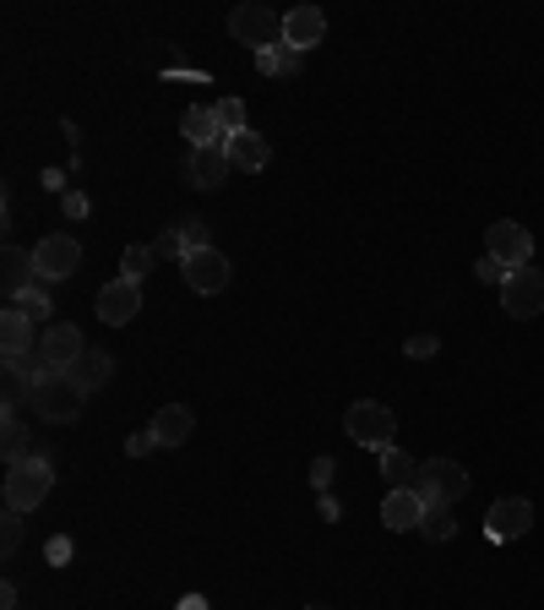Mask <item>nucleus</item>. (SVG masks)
<instances>
[{
  "instance_id": "obj_1",
  "label": "nucleus",
  "mask_w": 544,
  "mask_h": 610,
  "mask_svg": "<svg viewBox=\"0 0 544 610\" xmlns=\"http://www.w3.org/2000/svg\"><path fill=\"white\" fill-rule=\"evenodd\" d=\"M83 403H88V393L77 387L72 371H50V376H39V387H34V414L50 420V425H72V420L83 414Z\"/></svg>"
},
{
  "instance_id": "obj_2",
  "label": "nucleus",
  "mask_w": 544,
  "mask_h": 610,
  "mask_svg": "<svg viewBox=\"0 0 544 610\" xmlns=\"http://www.w3.org/2000/svg\"><path fill=\"white\" fill-rule=\"evenodd\" d=\"M50 490H55V469H50L45 452H34V458H23V463L7 469V507L12 512H34Z\"/></svg>"
},
{
  "instance_id": "obj_3",
  "label": "nucleus",
  "mask_w": 544,
  "mask_h": 610,
  "mask_svg": "<svg viewBox=\"0 0 544 610\" xmlns=\"http://www.w3.org/2000/svg\"><path fill=\"white\" fill-rule=\"evenodd\" d=\"M343 431L359 441V447H370V452H381V447H397L392 436H397V414L387 409V403H376V398H359V403H349V414H343Z\"/></svg>"
},
{
  "instance_id": "obj_4",
  "label": "nucleus",
  "mask_w": 544,
  "mask_h": 610,
  "mask_svg": "<svg viewBox=\"0 0 544 610\" xmlns=\"http://www.w3.org/2000/svg\"><path fill=\"white\" fill-rule=\"evenodd\" d=\"M468 485H473V480H468V469H463L457 458H425V463H419V485H414V490H419L430 507H452V501H463V496H468Z\"/></svg>"
},
{
  "instance_id": "obj_5",
  "label": "nucleus",
  "mask_w": 544,
  "mask_h": 610,
  "mask_svg": "<svg viewBox=\"0 0 544 610\" xmlns=\"http://www.w3.org/2000/svg\"><path fill=\"white\" fill-rule=\"evenodd\" d=\"M229 34H235V45H251L262 55V50L283 45V17L267 12V7H235L229 12Z\"/></svg>"
},
{
  "instance_id": "obj_6",
  "label": "nucleus",
  "mask_w": 544,
  "mask_h": 610,
  "mask_svg": "<svg viewBox=\"0 0 544 610\" xmlns=\"http://www.w3.org/2000/svg\"><path fill=\"white\" fill-rule=\"evenodd\" d=\"M501 306H506V316H517V322L539 316V311H544V273H539V267H511L506 284H501Z\"/></svg>"
},
{
  "instance_id": "obj_7",
  "label": "nucleus",
  "mask_w": 544,
  "mask_h": 610,
  "mask_svg": "<svg viewBox=\"0 0 544 610\" xmlns=\"http://www.w3.org/2000/svg\"><path fill=\"white\" fill-rule=\"evenodd\" d=\"M484 257H495L506 273H511V267H528V257H533V235H528L522 224H511V219H495V224L484 229Z\"/></svg>"
},
{
  "instance_id": "obj_8",
  "label": "nucleus",
  "mask_w": 544,
  "mask_h": 610,
  "mask_svg": "<svg viewBox=\"0 0 544 610\" xmlns=\"http://www.w3.org/2000/svg\"><path fill=\"white\" fill-rule=\"evenodd\" d=\"M533 528V501H522V496H501L490 512H484V534L495 539V545H511V539H522Z\"/></svg>"
},
{
  "instance_id": "obj_9",
  "label": "nucleus",
  "mask_w": 544,
  "mask_h": 610,
  "mask_svg": "<svg viewBox=\"0 0 544 610\" xmlns=\"http://www.w3.org/2000/svg\"><path fill=\"white\" fill-rule=\"evenodd\" d=\"M34 257H39V278H45V284H61V278H72V273L83 267V246H77L72 235H45V240L34 246Z\"/></svg>"
},
{
  "instance_id": "obj_10",
  "label": "nucleus",
  "mask_w": 544,
  "mask_h": 610,
  "mask_svg": "<svg viewBox=\"0 0 544 610\" xmlns=\"http://www.w3.org/2000/svg\"><path fill=\"white\" fill-rule=\"evenodd\" d=\"M83 333L72 327V322H50L45 333H39V360H45V371H72L77 360H83Z\"/></svg>"
},
{
  "instance_id": "obj_11",
  "label": "nucleus",
  "mask_w": 544,
  "mask_h": 610,
  "mask_svg": "<svg viewBox=\"0 0 544 610\" xmlns=\"http://www.w3.org/2000/svg\"><path fill=\"white\" fill-rule=\"evenodd\" d=\"M180 267H186V284H191L197 295H224V289H229V262H224V251H218V246L191 251Z\"/></svg>"
},
{
  "instance_id": "obj_12",
  "label": "nucleus",
  "mask_w": 544,
  "mask_h": 610,
  "mask_svg": "<svg viewBox=\"0 0 544 610\" xmlns=\"http://www.w3.org/2000/svg\"><path fill=\"white\" fill-rule=\"evenodd\" d=\"M137 311H142V284H131V278H110V284L99 289V322L126 327Z\"/></svg>"
},
{
  "instance_id": "obj_13",
  "label": "nucleus",
  "mask_w": 544,
  "mask_h": 610,
  "mask_svg": "<svg viewBox=\"0 0 544 610\" xmlns=\"http://www.w3.org/2000/svg\"><path fill=\"white\" fill-rule=\"evenodd\" d=\"M0 284H7V295L17 300V295H28L34 284H45L39 278V257L34 251H23V246H7L0 251Z\"/></svg>"
},
{
  "instance_id": "obj_14",
  "label": "nucleus",
  "mask_w": 544,
  "mask_h": 610,
  "mask_svg": "<svg viewBox=\"0 0 544 610\" xmlns=\"http://www.w3.org/2000/svg\"><path fill=\"white\" fill-rule=\"evenodd\" d=\"M327 39V17H321V7H294L289 17H283V45L289 50H316Z\"/></svg>"
},
{
  "instance_id": "obj_15",
  "label": "nucleus",
  "mask_w": 544,
  "mask_h": 610,
  "mask_svg": "<svg viewBox=\"0 0 544 610\" xmlns=\"http://www.w3.org/2000/svg\"><path fill=\"white\" fill-rule=\"evenodd\" d=\"M425 512H430V501H425L419 490H387V501H381V523H387L392 534L419 528V523H425Z\"/></svg>"
},
{
  "instance_id": "obj_16",
  "label": "nucleus",
  "mask_w": 544,
  "mask_h": 610,
  "mask_svg": "<svg viewBox=\"0 0 544 610\" xmlns=\"http://www.w3.org/2000/svg\"><path fill=\"white\" fill-rule=\"evenodd\" d=\"M229 153L224 148H191V164H186V175H191V186H202V191H218L224 180H229Z\"/></svg>"
},
{
  "instance_id": "obj_17",
  "label": "nucleus",
  "mask_w": 544,
  "mask_h": 610,
  "mask_svg": "<svg viewBox=\"0 0 544 610\" xmlns=\"http://www.w3.org/2000/svg\"><path fill=\"white\" fill-rule=\"evenodd\" d=\"M180 132L191 137V148H224L229 137H224V126H218V110L213 104H191L186 110V121H180Z\"/></svg>"
},
{
  "instance_id": "obj_18",
  "label": "nucleus",
  "mask_w": 544,
  "mask_h": 610,
  "mask_svg": "<svg viewBox=\"0 0 544 610\" xmlns=\"http://www.w3.org/2000/svg\"><path fill=\"white\" fill-rule=\"evenodd\" d=\"M224 153H229V164H235V170H245V175L267 170V159H273V148H267V137H262V132H240V137H229V142H224Z\"/></svg>"
},
{
  "instance_id": "obj_19",
  "label": "nucleus",
  "mask_w": 544,
  "mask_h": 610,
  "mask_svg": "<svg viewBox=\"0 0 544 610\" xmlns=\"http://www.w3.org/2000/svg\"><path fill=\"white\" fill-rule=\"evenodd\" d=\"M0 344H7V360H23L34 354V316H23L17 306H7V316H0Z\"/></svg>"
},
{
  "instance_id": "obj_20",
  "label": "nucleus",
  "mask_w": 544,
  "mask_h": 610,
  "mask_svg": "<svg viewBox=\"0 0 544 610\" xmlns=\"http://www.w3.org/2000/svg\"><path fill=\"white\" fill-rule=\"evenodd\" d=\"M191 425H197V420H191L186 403H164V409L153 414V441H159V447H180V441L191 436Z\"/></svg>"
},
{
  "instance_id": "obj_21",
  "label": "nucleus",
  "mask_w": 544,
  "mask_h": 610,
  "mask_svg": "<svg viewBox=\"0 0 544 610\" xmlns=\"http://www.w3.org/2000/svg\"><path fill=\"white\" fill-rule=\"evenodd\" d=\"M34 387H39V376H28L17 360H7V376H0V403H7V414H17V403H34Z\"/></svg>"
},
{
  "instance_id": "obj_22",
  "label": "nucleus",
  "mask_w": 544,
  "mask_h": 610,
  "mask_svg": "<svg viewBox=\"0 0 544 610\" xmlns=\"http://www.w3.org/2000/svg\"><path fill=\"white\" fill-rule=\"evenodd\" d=\"M72 376H77V387H83V393H99V387L115 376V365H110V354H104V349H83V360L72 365Z\"/></svg>"
},
{
  "instance_id": "obj_23",
  "label": "nucleus",
  "mask_w": 544,
  "mask_h": 610,
  "mask_svg": "<svg viewBox=\"0 0 544 610\" xmlns=\"http://www.w3.org/2000/svg\"><path fill=\"white\" fill-rule=\"evenodd\" d=\"M381 480H392V490H414L419 485V463L403 447H381Z\"/></svg>"
},
{
  "instance_id": "obj_24",
  "label": "nucleus",
  "mask_w": 544,
  "mask_h": 610,
  "mask_svg": "<svg viewBox=\"0 0 544 610\" xmlns=\"http://www.w3.org/2000/svg\"><path fill=\"white\" fill-rule=\"evenodd\" d=\"M0 452H7V469L23 463V458H34V436H28V425L17 414H7V425H0Z\"/></svg>"
},
{
  "instance_id": "obj_25",
  "label": "nucleus",
  "mask_w": 544,
  "mask_h": 610,
  "mask_svg": "<svg viewBox=\"0 0 544 610\" xmlns=\"http://www.w3.org/2000/svg\"><path fill=\"white\" fill-rule=\"evenodd\" d=\"M300 66H305V55H300V50H289V45H278V50H262V55H256V72H262V77H300Z\"/></svg>"
},
{
  "instance_id": "obj_26",
  "label": "nucleus",
  "mask_w": 544,
  "mask_h": 610,
  "mask_svg": "<svg viewBox=\"0 0 544 610\" xmlns=\"http://www.w3.org/2000/svg\"><path fill=\"white\" fill-rule=\"evenodd\" d=\"M153 267H159V251H153V246H126V257H121V278L142 284Z\"/></svg>"
},
{
  "instance_id": "obj_27",
  "label": "nucleus",
  "mask_w": 544,
  "mask_h": 610,
  "mask_svg": "<svg viewBox=\"0 0 544 610\" xmlns=\"http://www.w3.org/2000/svg\"><path fill=\"white\" fill-rule=\"evenodd\" d=\"M213 110H218V126H224V137H240V132H251V115H245V104H240V99H218Z\"/></svg>"
},
{
  "instance_id": "obj_28",
  "label": "nucleus",
  "mask_w": 544,
  "mask_h": 610,
  "mask_svg": "<svg viewBox=\"0 0 544 610\" xmlns=\"http://www.w3.org/2000/svg\"><path fill=\"white\" fill-rule=\"evenodd\" d=\"M12 306H17L23 316H34V322H45V327H50V311H55V306H50V295H45V284H34V289H28V295H17Z\"/></svg>"
},
{
  "instance_id": "obj_29",
  "label": "nucleus",
  "mask_w": 544,
  "mask_h": 610,
  "mask_svg": "<svg viewBox=\"0 0 544 610\" xmlns=\"http://www.w3.org/2000/svg\"><path fill=\"white\" fill-rule=\"evenodd\" d=\"M419 528H425L430 539H452V534H457V518H452V507H430Z\"/></svg>"
},
{
  "instance_id": "obj_30",
  "label": "nucleus",
  "mask_w": 544,
  "mask_h": 610,
  "mask_svg": "<svg viewBox=\"0 0 544 610\" xmlns=\"http://www.w3.org/2000/svg\"><path fill=\"white\" fill-rule=\"evenodd\" d=\"M180 240H186V257H191V251H207V246H213L207 219H186V224H180Z\"/></svg>"
},
{
  "instance_id": "obj_31",
  "label": "nucleus",
  "mask_w": 544,
  "mask_h": 610,
  "mask_svg": "<svg viewBox=\"0 0 544 610\" xmlns=\"http://www.w3.org/2000/svg\"><path fill=\"white\" fill-rule=\"evenodd\" d=\"M17 545H23V512H12V507H7V518H0V550L12 556Z\"/></svg>"
},
{
  "instance_id": "obj_32",
  "label": "nucleus",
  "mask_w": 544,
  "mask_h": 610,
  "mask_svg": "<svg viewBox=\"0 0 544 610\" xmlns=\"http://www.w3.org/2000/svg\"><path fill=\"white\" fill-rule=\"evenodd\" d=\"M153 251H159V257H180V262H186V240H180V229H164V235L153 240Z\"/></svg>"
},
{
  "instance_id": "obj_33",
  "label": "nucleus",
  "mask_w": 544,
  "mask_h": 610,
  "mask_svg": "<svg viewBox=\"0 0 544 610\" xmlns=\"http://www.w3.org/2000/svg\"><path fill=\"white\" fill-rule=\"evenodd\" d=\"M473 278H479V284H506V267H501L495 257H479V262H473Z\"/></svg>"
},
{
  "instance_id": "obj_34",
  "label": "nucleus",
  "mask_w": 544,
  "mask_h": 610,
  "mask_svg": "<svg viewBox=\"0 0 544 610\" xmlns=\"http://www.w3.org/2000/svg\"><path fill=\"white\" fill-rule=\"evenodd\" d=\"M435 349H441V344H435L430 333H419V338H408V344H403V354H408V360H430Z\"/></svg>"
},
{
  "instance_id": "obj_35",
  "label": "nucleus",
  "mask_w": 544,
  "mask_h": 610,
  "mask_svg": "<svg viewBox=\"0 0 544 610\" xmlns=\"http://www.w3.org/2000/svg\"><path fill=\"white\" fill-rule=\"evenodd\" d=\"M311 485H316V490L332 485V458H316V463H311Z\"/></svg>"
},
{
  "instance_id": "obj_36",
  "label": "nucleus",
  "mask_w": 544,
  "mask_h": 610,
  "mask_svg": "<svg viewBox=\"0 0 544 610\" xmlns=\"http://www.w3.org/2000/svg\"><path fill=\"white\" fill-rule=\"evenodd\" d=\"M153 447H159V441H153V431H142V436H131V441H126V452H131V458H148Z\"/></svg>"
},
{
  "instance_id": "obj_37",
  "label": "nucleus",
  "mask_w": 544,
  "mask_h": 610,
  "mask_svg": "<svg viewBox=\"0 0 544 610\" xmlns=\"http://www.w3.org/2000/svg\"><path fill=\"white\" fill-rule=\"evenodd\" d=\"M88 213V197L83 191H66V219H83Z\"/></svg>"
},
{
  "instance_id": "obj_38",
  "label": "nucleus",
  "mask_w": 544,
  "mask_h": 610,
  "mask_svg": "<svg viewBox=\"0 0 544 610\" xmlns=\"http://www.w3.org/2000/svg\"><path fill=\"white\" fill-rule=\"evenodd\" d=\"M72 556V539H50V561H66Z\"/></svg>"
},
{
  "instance_id": "obj_39",
  "label": "nucleus",
  "mask_w": 544,
  "mask_h": 610,
  "mask_svg": "<svg viewBox=\"0 0 544 610\" xmlns=\"http://www.w3.org/2000/svg\"><path fill=\"white\" fill-rule=\"evenodd\" d=\"M180 610H207V599H202V594H191V599H180Z\"/></svg>"
},
{
  "instance_id": "obj_40",
  "label": "nucleus",
  "mask_w": 544,
  "mask_h": 610,
  "mask_svg": "<svg viewBox=\"0 0 544 610\" xmlns=\"http://www.w3.org/2000/svg\"><path fill=\"white\" fill-rule=\"evenodd\" d=\"M311 610H332V605H311Z\"/></svg>"
}]
</instances>
